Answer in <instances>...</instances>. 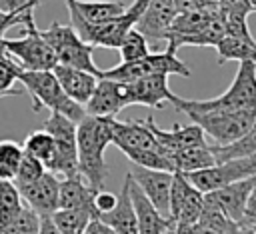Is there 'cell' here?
I'll return each mask as SVG.
<instances>
[{"mask_svg": "<svg viewBox=\"0 0 256 234\" xmlns=\"http://www.w3.org/2000/svg\"><path fill=\"white\" fill-rule=\"evenodd\" d=\"M112 118L90 116L86 114L76 124V148H78V174L94 188L100 190L104 186V178L108 176V166L104 160V152L108 144H112Z\"/></svg>", "mask_w": 256, "mask_h": 234, "instance_id": "1", "label": "cell"}, {"mask_svg": "<svg viewBox=\"0 0 256 234\" xmlns=\"http://www.w3.org/2000/svg\"><path fill=\"white\" fill-rule=\"evenodd\" d=\"M168 102L184 112H234V110H256V64L254 62H240L236 76L232 80V84L228 86V90L216 98H208V100H190V98H182L172 94L168 98Z\"/></svg>", "mask_w": 256, "mask_h": 234, "instance_id": "2", "label": "cell"}, {"mask_svg": "<svg viewBox=\"0 0 256 234\" xmlns=\"http://www.w3.org/2000/svg\"><path fill=\"white\" fill-rule=\"evenodd\" d=\"M18 82H22L26 92L30 94L34 112H40V108H48L50 112L64 114L76 124L86 116L84 106L76 104L64 94L52 70H20Z\"/></svg>", "mask_w": 256, "mask_h": 234, "instance_id": "3", "label": "cell"}, {"mask_svg": "<svg viewBox=\"0 0 256 234\" xmlns=\"http://www.w3.org/2000/svg\"><path fill=\"white\" fill-rule=\"evenodd\" d=\"M0 52L12 56L22 70H52L54 64H58L52 48L42 38L34 20L24 26V36L0 38Z\"/></svg>", "mask_w": 256, "mask_h": 234, "instance_id": "4", "label": "cell"}, {"mask_svg": "<svg viewBox=\"0 0 256 234\" xmlns=\"http://www.w3.org/2000/svg\"><path fill=\"white\" fill-rule=\"evenodd\" d=\"M42 38L48 42V46L52 48L56 62L58 64H66L72 68H80L86 72H92L98 76V66L94 64L92 52L94 46L86 44L72 26H64L60 22H52L50 28L40 30Z\"/></svg>", "mask_w": 256, "mask_h": 234, "instance_id": "5", "label": "cell"}, {"mask_svg": "<svg viewBox=\"0 0 256 234\" xmlns=\"http://www.w3.org/2000/svg\"><path fill=\"white\" fill-rule=\"evenodd\" d=\"M150 74H176V76H190L192 70L172 52H156V54H146L140 60L134 62H122L114 68L108 70H98V78H108V80H116L122 84H128L132 80H138L142 76H150Z\"/></svg>", "mask_w": 256, "mask_h": 234, "instance_id": "6", "label": "cell"}, {"mask_svg": "<svg viewBox=\"0 0 256 234\" xmlns=\"http://www.w3.org/2000/svg\"><path fill=\"white\" fill-rule=\"evenodd\" d=\"M66 2V8H68V14H70V20H72V28L76 30V34L90 46H102V48H112V50H118L124 34L134 26L136 18L128 12H124L122 16L114 18V20H108V22H98V24H92V22H86L78 12L76 8L72 6L70 0H64Z\"/></svg>", "mask_w": 256, "mask_h": 234, "instance_id": "7", "label": "cell"}, {"mask_svg": "<svg viewBox=\"0 0 256 234\" xmlns=\"http://www.w3.org/2000/svg\"><path fill=\"white\" fill-rule=\"evenodd\" d=\"M194 124L202 128L216 144H230L238 140L256 120V110H234V112H190L186 114Z\"/></svg>", "mask_w": 256, "mask_h": 234, "instance_id": "8", "label": "cell"}, {"mask_svg": "<svg viewBox=\"0 0 256 234\" xmlns=\"http://www.w3.org/2000/svg\"><path fill=\"white\" fill-rule=\"evenodd\" d=\"M42 128L52 136L56 158H54V174L74 176L78 174V148H76V122L66 118L60 112H52Z\"/></svg>", "mask_w": 256, "mask_h": 234, "instance_id": "9", "label": "cell"}, {"mask_svg": "<svg viewBox=\"0 0 256 234\" xmlns=\"http://www.w3.org/2000/svg\"><path fill=\"white\" fill-rule=\"evenodd\" d=\"M250 176H256V154L232 158V160H222V162H216L208 168L186 174L190 184L194 188H198L200 192H210V190L222 188L226 184H232L236 180H244Z\"/></svg>", "mask_w": 256, "mask_h": 234, "instance_id": "10", "label": "cell"}, {"mask_svg": "<svg viewBox=\"0 0 256 234\" xmlns=\"http://www.w3.org/2000/svg\"><path fill=\"white\" fill-rule=\"evenodd\" d=\"M126 180H128V194H130V202H132L136 224H138V234H168V232H172L174 222L168 216H164L148 200V196L132 180L130 172H126Z\"/></svg>", "mask_w": 256, "mask_h": 234, "instance_id": "11", "label": "cell"}, {"mask_svg": "<svg viewBox=\"0 0 256 234\" xmlns=\"http://www.w3.org/2000/svg\"><path fill=\"white\" fill-rule=\"evenodd\" d=\"M126 106H130L126 84L108 78H98L92 96L84 104V112L90 116L116 118V114Z\"/></svg>", "mask_w": 256, "mask_h": 234, "instance_id": "12", "label": "cell"}, {"mask_svg": "<svg viewBox=\"0 0 256 234\" xmlns=\"http://www.w3.org/2000/svg\"><path fill=\"white\" fill-rule=\"evenodd\" d=\"M250 186H252V176L244 180H236L222 188L204 192V206L222 212L224 216H228L238 224L244 218V206H246Z\"/></svg>", "mask_w": 256, "mask_h": 234, "instance_id": "13", "label": "cell"}, {"mask_svg": "<svg viewBox=\"0 0 256 234\" xmlns=\"http://www.w3.org/2000/svg\"><path fill=\"white\" fill-rule=\"evenodd\" d=\"M58 176L46 170L38 180L16 188L20 192V198H24L26 206H30L38 216H50L54 210H58Z\"/></svg>", "mask_w": 256, "mask_h": 234, "instance_id": "14", "label": "cell"}, {"mask_svg": "<svg viewBox=\"0 0 256 234\" xmlns=\"http://www.w3.org/2000/svg\"><path fill=\"white\" fill-rule=\"evenodd\" d=\"M176 16V8L172 0H150L142 14L136 18L134 28L152 42L164 40L166 32L170 30V24Z\"/></svg>", "mask_w": 256, "mask_h": 234, "instance_id": "15", "label": "cell"}, {"mask_svg": "<svg viewBox=\"0 0 256 234\" xmlns=\"http://www.w3.org/2000/svg\"><path fill=\"white\" fill-rule=\"evenodd\" d=\"M144 122H146V126L150 128V132L154 134L156 142H158L164 150L176 152V150H184V148L208 146V144H206V134H204L202 128H200L198 124H194V122H192L190 126L174 124L172 130H162V128H158L152 114H150Z\"/></svg>", "mask_w": 256, "mask_h": 234, "instance_id": "16", "label": "cell"}, {"mask_svg": "<svg viewBox=\"0 0 256 234\" xmlns=\"http://www.w3.org/2000/svg\"><path fill=\"white\" fill-rule=\"evenodd\" d=\"M128 90V102L130 104H142L148 108H160L168 102V98L174 94L168 86L166 74H150L142 76L138 80H132L126 84Z\"/></svg>", "mask_w": 256, "mask_h": 234, "instance_id": "17", "label": "cell"}, {"mask_svg": "<svg viewBox=\"0 0 256 234\" xmlns=\"http://www.w3.org/2000/svg\"><path fill=\"white\" fill-rule=\"evenodd\" d=\"M172 174L174 172H168V170H152V168H140V166L130 170L132 180L140 186V190L148 196V200L164 216H168V198H170Z\"/></svg>", "mask_w": 256, "mask_h": 234, "instance_id": "18", "label": "cell"}, {"mask_svg": "<svg viewBox=\"0 0 256 234\" xmlns=\"http://www.w3.org/2000/svg\"><path fill=\"white\" fill-rule=\"evenodd\" d=\"M52 74L56 76L64 94L80 106H84L88 102V98L92 96V92L96 88V82H98L96 74L80 70V68H72V66H66V64H54Z\"/></svg>", "mask_w": 256, "mask_h": 234, "instance_id": "19", "label": "cell"}, {"mask_svg": "<svg viewBox=\"0 0 256 234\" xmlns=\"http://www.w3.org/2000/svg\"><path fill=\"white\" fill-rule=\"evenodd\" d=\"M94 194L96 190L80 174L64 176L58 186V208H80L98 216L94 208Z\"/></svg>", "mask_w": 256, "mask_h": 234, "instance_id": "20", "label": "cell"}, {"mask_svg": "<svg viewBox=\"0 0 256 234\" xmlns=\"http://www.w3.org/2000/svg\"><path fill=\"white\" fill-rule=\"evenodd\" d=\"M112 144L120 148H156L158 142L144 120L120 122L112 118Z\"/></svg>", "mask_w": 256, "mask_h": 234, "instance_id": "21", "label": "cell"}, {"mask_svg": "<svg viewBox=\"0 0 256 234\" xmlns=\"http://www.w3.org/2000/svg\"><path fill=\"white\" fill-rule=\"evenodd\" d=\"M102 222H106L116 234H138V224H136V216H134V208L130 202V194H128V180L124 176V184L122 190L118 194V202L112 210L104 212L98 216Z\"/></svg>", "mask_w": 256, "mask_h": 234, "instance_id": "22", "label": "cell"}, {"mask_svg": "<svg viewBox=\"0 0 256 234\" xmlns=\"http://www.w3.org/2000/svg\"><path fill=\"white\" fill-rule=\"evenodd\" d=\"M218 14V4H210L204 6L200 10H190V12H178L170 24V30L166 32V42L182 38V36H190L200 32L214 16Z\"/></svg>", "mask_w": 256, "mask_h": 234, "instance_id": "23", "label": "cell"}, {"mask_svg": "<svg viewBox=\"0 0 256 234\" xmlns=\"http://www.w3.org/2000/svg\"><path fill=\"white\" fill-rule=\"evenodd\" d=\"M76 12L92 24L108 22L126 12V4L122 0H70Z\"/></svg>", "mask_w": 256, "mask_h": 234, "instance_id": "24", "label": "cell"}, {"mask_svg": "<svg viewBox=\"0 0 256 234\" xmlns=\"http://www.w3.org/2000/svg\"><path fill=\"white\" fill-rule=\"evenodd\" d=\"M170 164L174 168V172H196L202 168H208L212 164H216L214 154L210 152V146H196V148H184V150H176L168 154Z\"/></svg>", "mask_w": 256, "mask_h": 234, "instance_id": "25", "label": "cell"}, {"mask_svg": "<svg viewBox=\"0 0 256 234\" xmlns=\"http://www.w3.org/2000/svg\"><path fill=\"white\" fill-rule=\"evenodd\" d=\"M210 152L214 154L216 162L256 154V120L252 122V126L238 140H234L230 144H212L210 146Z\"/></svg>", "mask_w": 256, "mask_h": 234, "instance_id": "26", "label": "cell"}, {"mask_svg": "<svg viewBox=\"0 0 256 234\" xmlns=\"http://www.w3.org/2000/svg\"><path fill=\"white\" fill-rule=\"evenodd\" d=\"M22 150L30 156H34L36 160H40L44 164V168L48 172H52L54 168V158H56V148H54V140L52 136L40 128V130H34L26 136L24 144H22Z\"/></svg>", "mask_w": 256, "mask_h": 234, "instance_id": "27", "label": "cell"}, {"mask_svg": "<svg viewBox=\"0 0 256 234\" xmlns=\"http://www.w3.org/2000/svg\"><path fill=\"white\" fill-rule=\"evenodd\" d=\"M50 218L62 234H84L88 222L98 216L80 208H58L50 214Z\"/></svg>", "mask_w": 256, "mask_h": 234, "instance_id": "28", "label": "cell"}, {"mask_svg": "<svg viewBox=\"0 0 256 234\" xmlns=\"http://www.w3.org/2000/svg\"><path fill=\"white\" fill-rule=\"evenodd\" d=\"M218 52V62H228V60H238V62H254L256 64V42H244L232 36H224L216 46Z\"/></svg>", "mask_w": 256, "mask_h": 234, "instance_id": "29", "label": "cell"}, {"mask_svg": "<svg viewBox=\"0 0 256 234\" xmlns=\"http://www.w3.org/2000/svg\"><path fill=\"white\" fill-rule=\"evenodd\" d=\"M22 208V198L12 180L0 178V234Z\"/></svg>", "mask_w": 256, "mask_h": 234, "instance_id": "30", "label": "cell"}, {"mask_svg": "<svg viewBox=\"0 0 256 234\" xmlns=\"http://www.w3.org/2000/svg\"><path fill=\"white\" fill-rule=\"evenodd\" d=\"M118 52H120L122 62H134V60H140V58H144L146 54H150L148 40H146V38L132 26V28L124 34V38H122V42H120V46H118Z\"/></svg>", "mask_w": 256, "mask_h": 234, "instance_id": "31", "label": "cell"}, {"mask_svg": "<svg viewBox=\"0 0 256 234\" xmlns=\"http://www.w3.org/2000/svg\"><path fill=\"white\" fill-rule=\"evenodd\" d=\"M22 154H24L22 144L14 140H0V178L2 180H14Z\"/></svg>", "mask_w": 256, "mask_h": 234, "instance_id": "32", "label": "cell"}, {"mask_svg": "<svg viewBox=\"0 0 256 234\" xmlns=\"http://www.w3.org/2000/svg\"><path fill=\"white\" fill-rule=\"evenodd\" d=\"M204 210V192H200L198 188H190L188 194L184 196L180 208H178V214L174 218V224H192V222H198L200 214Z\"/></svg>", "mask_w": 256, "mask_h": 234, "instance_id": "33", "label": "cell"}, {"mask_svg": "<svg viewBox=\"0 0 256 234\" xmlns=\"http://www.w3.org/2000/svg\"><path fill=\"white\" fill-rule=\"evenodd\" d=\"M38 230H40V216L30 206L22 204V208L8 222L2 234H38Z\"/></svg>", "mask_w": 256, "mask_h": 234, "instance_id": "34", "label": "cell"}, {"mask_svg": "<svg viewBox=\"0 0 256 234\" xmlns=\"http://www.w3.org/2000/svg\"><path fill=\"white\" fill-rule=\"evenodd\" d=\"M18 62H14L8 54L0 52V96H18L22 94L20 90L14 88V82H18L20 74Z\"/></svg>", "mask_w": 256, "mask_h": 234, "instance_id": "35", "label": "cell"}, {"mask_svg": "<svg viewBox=\"0 0 256 234\" xmlns=\"http://www.w3.org/2000/svg\"><path fill=\"white\" fill-rule=\"evenodd\" d=\"M44 172H46L44 164L40 160H36L34 156H30V154L24 152L22 158H20V164H18V170H16V176H14L12 182L16 186H24V184H30V182L38 180Z\"/></svg>", "mask_w": 256, "mask_h": 234, "instance_id": "36", "label": "cell"}, {"mask_svg": "<svg viewBox=\"0 0 256 234\" xmlns=\"http://www.w3.org/2000/svg\"><path fill=\"white\" fill-rule=\"evenodd\" d=\"M30 20H34V8L20 10V12H2L0 10V38H4V32L12 26H26Z\"/></svg>", "mask_w": 256, "mask_h": 234, "instance_id": "37", "label": "cell"}, {"mask_svg": "<svg viewBox=\"0 0 256 234\" xmlns=\"http://www.w3.org/2000/svg\"><path fill=\"white\" fill-rule=\"evenodd\" d=\"M218 10L220 14L228 16H246L252 12L250 0H218Z\"/></svg>", "mask_w": 256, "mask_h": 234, "instance_id": "38", "label": "cell"}, {"mask_svg": "<svg viewBox=\"0 0 256 234\" xmlns=\"http://www.w3.org/2000/svg\"><path fill=\"white\" fill-rule=\"evenodd\" d=\"M116 202H118V196L112 194V192H106L102 188L96 190V194H94V208H96L98 216L104 214V212H108V210H112L116 206Z\"/></svg>", "mask_w": 256, "mask_h": 234, "instance_id": "39", "label": "cell"}, {"mask_svg": "<svg viewBox=\"0 0 256 234\" xmlns=\"http://www.w3.org/2000/svg\"><path fill=\"white\" fill-rule=\"evenodd\" d=\"M172 232H174V234H218V232L206 228V226L200 224V222H192V224H174Z\"/></svg>", "mask_w": 256, "mask_h": 234, "instance_id": "40", "label": "cell"}, {"mask_svg": "<svg viewBox=\"0 0 256 234\" xmlns=\"http://www.w3.org/2000/svg\"><path fill=\"white\" fill-rule=\"evenodd\" d=\"M174 8H176V14L178 12H190V10H200L204 6H210L214 2H208V0H172Z\"/></svg>", "mask_w": 256, "mask_h": 234, "instance_id": "41", "label": "cell"}, {"mask_svg": "<svg viewBox=\"0 0 256 234\" xmlns=\"http://www.w3.org/2000/svg\"><path fill=\"white\" fill-rule=\"evenodd\" d=\"M28 8H36V4L32 0H0L2 12H20V10H28Z\"/></svg>", "mask_w": 256, "mask_h": 234, "instance_id": "42", "label": "cell"}, {"mask_svg": "<svg viewBox=\"0 0 256 234\" xmlns=\"http://www.w3.org/2000/svg\"><path fill=\"white\" fill-rule=\"evenodd\" d=\"M84 234H116L106 222H102L100 218H92L84 230Z\"/></svg>", "mask_w": 256, "mask_h": 234, "instance_id": "43", "label": "cell"}, {"mask_svg": "<svg viewBox=\"0 0 256 234\" xmlns=\"http://www.w3.org/2000/svg\"><path fill=\"white\" fill-rule=\"evenodd\" d=\"M244 216L256 218V176H252V186H250V192H248V198H246Z\"/></svg>", "mask_w": 256, "mask_h": 234, "instance_id": "44", "label": "cell"}, {"mask_svg": "<svg viewBox=\"0 0 256 234\" xmlns=\"http://www.w3.org/2000/svg\"><path fill=\"white\" fill-rule=\"evenodd\" d=\"M38 234H62V232L56 228V224L52 222L50 216H40V230H38Z\"/></svg>", "mask_w": 256, "mask_h": 234, "instance_id": "45", "label": "cell"}, {"mask_svg": "<svg viewBox=\"0 0 256 234\" xmlns=\"http://www.w3.org/2000/svg\"><path fill=\"white\" fill-rule=\"evenodd\" d=\"M238 234H256V218L244 216L238 222Z\"/></svg>", "mask_w": 256, "mask_h": 234, "instance_id": "46", "label": "cell"}, {"mask_svg": "<svg viewBox=\"0 0 256 234\" xmlns=\"http://www.w3.org/2000/svg\"><path fill=\"white\" fill-rule=\"evenodd\" d=\"M148 2H150V0H134V2L126 8V12H128V14H132L134 18H138V16L142 14V10L146 8V4H148Z\"/></svg>", "mask_w": 256, "mask_h": 234, "instance_id": "47", "label": "cell"}, {"mask_svg": "<svg viewBox=\"0 0 256 234\" xmlns=\"http://www.w3.org/2000/svg\"><path fill=\"white\" fill-rule=\"evenodd\" d=\"M250 6H252V12L256 10V0H250Z\"/></svg>", "mask_w": 256, "mask_h": 234, "instance_id": "48", "label": "cell"}, {"mask_svg": "<svg viewBox=\"0 0 256 234\" xmlns=\"http://www.w3.org/2000/svg\"><path fill=\"white\" fill-rule=\"evenodd\" d=\"M208 2H214V4H218V0H208Z\"/></svg>", "mask_w": 256, "mask_h": 234, "instance_id": "49", "label": "cell"}, {"mask_svg": "<svg viewBox=\"0 0 256 234\" xmlns=\"http://www.w3.org/2000/svg\"><path fill=\"white\" fill-rule=\"evenodd\" d=\"M32 2H34V4H38V2H40V0H32Z\"/></svg>", "mask_w": 256, "mask_h": 234, "instance_id": "50", "label": "cell"}]
</instances>
